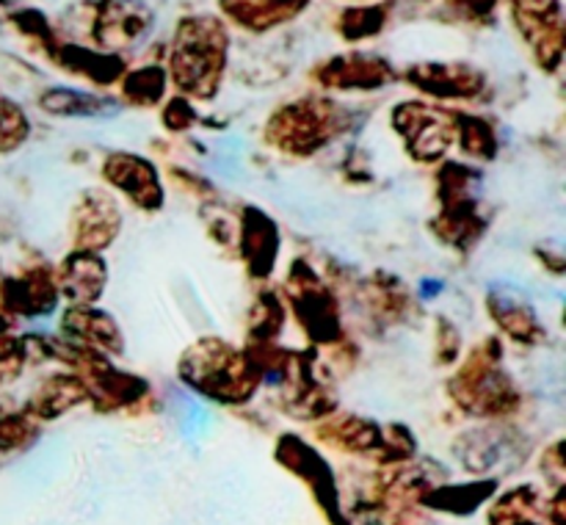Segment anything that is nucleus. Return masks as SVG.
<instances>
[{
  "label": "nucleus",
  "mask_w": 566,
  "mask_h": 525,
  "mask_svg": "<svg viewBox=\"0 0 566 525\" xmlns=\"http://www.w3.org/2000/svg\"><path fill=\"white\" fill-rule=\"evenodd\" d=\"M224 64V33L213 20L186 22L177 33L171 72L182 88L193 94H210Z\"/></svg>",
  "instance_id": "obj_1"
},
{
  "label": "nucleus",
  "mask_w": 566,
  "mask_h": 525,
  "mask_svg": "<svg viewBox=\"0 0 566 525\" xmlns=\"http://www.w3.org/2000/svg\"><path fill=\"white\" fill-rule=\"evenodd\" d=\"M252 370V365L235 348L216 340L199 343L182 363V374L197 390H202L205 396L224 398V401H238V398L249 396V390L254 387Z\"/></svg>",
  "instance_id": "obj_2"
},
{
  "label": "nucleus",
  "mask_w": 566,
  "mask_h": 525,
  "mask_svg": "<svg viewBox=\"0 0 566 525\" xmlns=\"http://www.w3.org/2000/svg\"><path fill=\"white\" fill-rule=\"evenodd\" d=\"M105 175L142 208H158L160 204L158 177L147 160L136 158V155H114L105 164Z\"/></svg>",
  "instance_id": "obj_3"
},
{
  "label": "nucleus",
  "mask_w": 566,
  "mask_h": 525,
  "mask_svg": "<svg viewBox=\"0 0 566 525\" xmlns=\"http://www.w3.org/2000/svg\"><path fill=\"white\" fill-rule=\"evenodd\" d=\"M276 456H282V462H285L291 470H296L298 475L310 479V486H313L315 495H318L321 506H326L329 517L340 525V519H337V490H335V481H332L329 470H326V464L321 462V459L315 456L307 445H302V442H296V440L282 442V448L276 451Z\"/></svg>",
  "instance_id": "obj_4"
},
{
  "label": "nucleus",
  "mask_w": 566,
  "mask_h": 525,
  "mask_svg": "<svg viewBox=\"0 0 566 525\" xmlns=\"http://www.w3.org/2000/svg\"><path fill=\"white\" fill-rule=\"evenodd\" d=\"M326 125L329 119H321L318 111H313L310 105H296V108H287L276 116L274 133L285 147H291L293 153H310L313 147H318L321 141H326Z\"/></svg>",
  "instance_id": "obj_5"
},
{
  "label": "nucleus",
  "mask_w": 566,
  "mask_h": 525,
  "mask_svg": "<svg viewBox=\"0 0 566 525\" xmlns=\"http://www.w3.org/2000/svg\"><path fill=\"white\" fill-rule=\"evenodd\" d=\"M61 285L70 293L75 302L88 304L99 296L105 285V265L103 260L94 258V254L81 252L72 254L70 260L61 269Z\"/></svg>",
  "instance_id": "obj_6"
},
{
  "label": "nucleus",
  "mask_w": 566,
  "mask_h": 525,
  "mask_svg": "<svg viewBox=\"0 0 566 525\" xmlns=\"http://www.w3.org/2000/svg\"><path fill=\"white\" fill-rule=\"evenodd\" d=\"M149 11L142 9L136 0H111L105 14H99V36L105 42H133V36L147 28Z\"/></svg>",
  "instance_id": "obj_7"
},
{
  "label": "nucleus",
  "mask_w": 566,
  "mask_h": 525,
  "mask_svg": "<svg viewBox=\"0 0 566 525\" xmlns=\"http://www.w3.org/2000/svg\"><path fill=\"white\" fill-rule=\"evenodd\" d=\"M243 252H247L249 263L254 265L258 274H265L274 263L276 230L263 213H254V210L247 213V221H243Z\"/></svg>",
  "instance_id": "obj_8"
},
{
  "label": "nucleus",
  "mask_w": 566,
  "mask_h": 525,
  "mask_svg": "<svg viewBox=\"0 0 566 525\" xmlns=\"http://www.w3.org/2000/svg\"><path fill=\"white\" fill-rule=\"evenodd\" d=\"M116 224H119V219H116L114 204L105 197H92L86 199V208L77 216V235L83 238L86 246H99V243H108L114 238Z\"/></svg>",
  "instance_id": "obj_9"
},
{
  "label": "nucleus",
  "mask_w": 566,
  "mask_h": 525,
  "mask_svg": "<svg viewBox=\"0 0 566 525\" xmlns=\"http://www.w3.org/2000/svg\"><path fill=\"white\" fill-rule=\"evenodd\" d=\"M66 329L75 332L77 337H83V340H92L97 343V346H105L111 348V351H122V340H119V332H116L114 321L108 318V315L97 313V309H72V313H66L64 318Z\"/></svg>",
  "instance_id": "obj_10"
},
{
  "label": "nucleus",
  "mask_w": 566,
  "mask_h": 525,
  "mask_svg": "<svg viewBox=\"0 0 566 525\" xmlns=\"http://www.w3.org/2000/svg\"><path fill=\"white\" fill-rule=\"evenodd\" d=\"M495 492V484L484 481V484H464V486H442V490L431 492L426 497V503L434 508H446V512H457V514H468L473 508L481 506V501Z\"/></svg>",
  "instance_id": "obj_11"
},
{
  "label": "nucleus",
  "mask_w": 566,
  "mask_h": 525,
  "mask_svg": "<svg viewBox=\"0 0 566 525\" xmlns=\"http://www.w3.org/2000/svg\"><path fill=\"white\" fill-rule=\"evenodd\" d=\"M83 396H86V387H83L81 381H72L66 379V376H61V379L48 381V385L39 390V396L33 398V409H36L42 418H55L59 412L70 409L72 403L83 401Z\"/></svg>",
  "instance_id": "obj_12"
},
{
  "label": "nucleus",
  "mask_w": 566,
  "mask_h": 525,
  "mask_svg": "<svg viewBox=\"0 0 566 525\" xmlns=\"http://www.w3.org/2000/svg\"><path fill=\"white\" fill-rule=\"evenodd\" d=\"M304 0H224L227 9L238 14V20L249 25H265V22L285 20V14L296 11Z\"/></svg>",
  "instance_id": "obj_13"
},
{
  "label": "nucleus",
  "mask_w": 566,
  "mask_h": 525,
  "mask_svg": "<svg viewBox=\"0 0 566 525\" xmlns=\"http://www.w3.org/2000/svg\"><path fill=\"white\" fill-rule=\"evenodd\" d=\"M42 105L53 114H64V116H97V114H108L114 108H105V99L92 97V94H77V92H66V88H55V92H48L42 97Z\"/></svg>",
  "instance_id": "obj_14"
},
{
  "label": "nucleus",
  "mask_w": 566,
  "mask_h": 525,
  "mask_svg": "<svg viewBox=\"0 0 566 525\" xmlns=\"http://www.w3.org/2000/svg\"><path fill=\"white\" fill-rule=\"evenodd\" d=\"M495 309L497 324H503V329L512 332L517 340H531V332L536 329V318L525 302H509L506 296H501V302L492 304Z\"/></svg>",
  "instance_id": "obj_15"
},
{
  "label": "nucleus",
  "mask_w": 566,
  "mask_h": 525,
  "mask_svg": "<svg viewBox=\"0 0 566 525\" xmlns=\"http://www.w3.org/2000/svg\"><path fill=\"white\" fill-rule=\"evenodd\" d=\"M25 133L28 122L20 114V108H14L11 103H0V153H9V149L20 147Z\"/></svg>",
  "instance_id": "obj_16"
},
{
  "label": "nucleus",
  "mask_w": 566,
  "mask_h": 525,
  "mask_svg": "<svg viewBox=\"0 0 566 525\" xmlns=\"http://www.w3.org/2000/svg\"><path fill=\"white\" fill-rule=\"evenodd\" d=\"M22 348L11 340H0V381H9L20 374Z\"/></svg>",
  "instance_id": "obj_17"
}]
</instances>
